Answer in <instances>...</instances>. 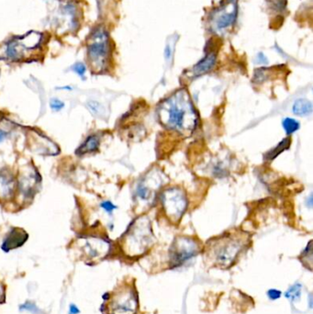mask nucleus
<instances>
[{
	"label": "nucleus",
	"instance_id": "f257e3e1",
	"mask_svg": "<svg viewBox=\"0 0 313 314\" xmlns=\"http://www.w3.org/2000/svg\"><path fill=\"white\" fill-rule=\"evenodd\" d=\"M158 118L166 128L190 136L198 123V114L185 89L175 92L158 107Z\"/></svg>",
	"mask_w": 313,
	"mask_h": 314
},
{
	"label": "nucleus",
	"instance_id": "f03ea898",
	"mask_svg": "<svg viewBox=\"0 0 313 314\" xmlns=\"http://www.w3.org/2000/svg\"><path fill=\"white\" fill-rule=\"evenodd\" d=\"M44 34L32 30L24 35L15 36L0 46V59L12 62H23L35 57L42 52Z\"/></svg>",
	"mask_w": 313,
	"mask_h": 314
},
{
	"label": "nucleus",
	"instance_id": "7ed1b4c3",
	"mask_svg": "<svg viewBox=\"0 0 313 314\" xmlns=\"http://www.w3.org/2000/svg\"><path fill=\"white\" fill-rule=\"evenodd\" d=\"M124 252L130 257H139L149 250L153 243L152 226L146 217H140L129 227L122 239Z\"/></svg>",
	"mask_w": 313,
	"mask_h": 314
},
{
	"label": "nucleus",
	"instance_id": "20e7f679",
	"mask_svg": "<svg viewBox=\"0 0 313 314\" xmlns=\"http://www.w3.org/2000/svg\"><path fill=\"white\" fill-rule=\"evenodd\" d=\"M111 52V42L108 32L103 27H97L88 36L87 41V59L93 73L100 74L107 70Z\"/></svg>",
	"mask_w": 313,
	"mask_h": 314
},
{
	"label": "nucleus",
	"instance_id": "39448f33",
	"mask_svg": "<svg viewBox=\"0 0 313 314\" xmlns=\"http://www.w3.org/2000/svg\"><path fill=\"white\" fill-rule=\"evenodd\" d=\"M245 245V237L239 234H227L210 243L209 257L216 266L228 268L237 259Z\"/></svg>",
	"mask_w": 313,
	"mask_h": 314
},
{
	"label": "nucleus",
	"instance_id": "423d86ee",
	"mask_svg": "<svg viewBox=\"0 0 313 314\" xmlns=\"http://www.w3.org/2000/svg\"><path fill=\"white\" fill-rule=\"evenodd\" d=\"M103 299L107 314H135L138 309V297L132 286H120L112 295L106 294Z\"/></svg>",
	"mask_w": 313,
	"mask_h": 314
},
{
	"label": "nucleus",
	"instance_id": "0eeeda50",
	"mask_svg": "<svg viewBox=\"0 0 313 314\" xmlns=\"http://www.w3.org/2000/svg\"><path fill=\"white\" fill-rule=\"evenodd\" d=\"M238 0H223L209 15V29L222 34L232 29L238 17Z\"/></svg>",
	"mask_w": 313,
	"mask_h": 314
},
{
	"label": "nucleus",
	"instance_id": "6e6552de",
	"mask_svg": "<svg viewBox=\"0 0 313 314\" xmlns=\"http://www.w3.org/2000/svg\"><path fill=\"white\" fill-rule=\"evenodd\" d=\"M161 203L165 214L173 224L179 223L187 208L185 191L176 186L169 187L162 193Z\"/></svg>",
	"mask_w": 313,
	"mask_h": 314
},
{
	"label": "nucleus",
	"instance_id": "1a4fd4ad",
	"mask_svg": "<svg viewBox=\"0 0 313 314\" xmlns=\"http://www.w3.org/2000/svg\"><path fill=\"white\" fill-rule=\"evenodd\" d=\"M200 247L197 241L189 237H177L170 249V264L172 267H177L196 257Z\"/></svg>",
	"mask_w": 313,
	"mask_h": 314
},
{
	"label": "nucleus",
	"instance_id": "9d476101",
	"mask_svg": "<svg viewBox=\"0 0 313 314\" xmlns=\"http://www.w3.org/2000/svg\"><path fill=\"white\" fill-rule=\"evenodd\" d=\"M163 179L159 173L150 172L141 182L136 189V197L139 200L145 203H150L153 200V196L160 189Z\"/></svg>",
	"mask_w": 313,
	"mask_h": 314
},
{
	"label": "nucleus",
	"instance_id": "9b49d317",
	"mask_svg": "<svg viewBox=\"0 0 313 314\" xmlns=\"http://www.w3.org/2000/svg\"><path fill=\"white\" fill-rule=\"evenodd\" d=\"M83 249L85 257L90 260H98L109 253V243L102 239H87L85 240Z\"/></svg>",
	"mask_w": 313,
	"mask_h": 314
},
{
	"label": "nucleus",
	"instance_id": "f8f14e48",
	"mask_svg": "<svg viewBox=\"0 0 313 314\" xmlns=\"http://www.w3.org/2000/svg\"><path fill=\"white\" fill-rule=\"evenodd\" d=\"M28 239V234L24 232L21 229H13L8 237L5 239L4 243L2 244V249L8 252L15 248L19 247L23 244Z\"/></svg>",
	"mask_w": 313,
	"mask_h": 314
},
{
	"label": "nucleus",
	"instance_id": "ddd939ff",
	"mask_svg": "<svg viewBox=\"0 0 313 314\" xmlns=\"http://www.w3.org/2000/svg\"><path fill=\"white\" fill-rule=\"evenodd\" d=\"M217 62V53L215 52H210L201 59L193 68H192V76L193 77H199L205 74L209 73L213 69Z\"/></svg>",
	"mask_w": 313,
	"mask_h": 314
},
{
	"label": "nucleus",
	"instance_id": "4468645a",
	"mask_svg": "<svg viewBox=\"0 0 313 314\" xmlns=\"http://www.w3.org/2000/svg\"><path fill=\"white\" fill-rule=\"evenodd\" d=\"M15 181L8 175H0V198H10L13 194Z\"/></svg>",
	"mask_w": 313,
	"mask_h": 314
},
{
	"label": "nucleus",
	"instance_id": "2eb2a0df",
	"mask_svg": "<svg viewBox=\"0 0 313 314\" xmlns=\"http://www.w3.org/2000/svg\"><path fill=\"white\" fill-rule=\"evenodd\" d=\"M293 112L294 114L301 117L309 116L312 113V103L309 100L305 99L296 100L293 105Z\"/></svg>",
	"mask_w": 313,
	"mask_h": 314
},
{
	"label": "nucleus",
	"instance_id": "dca6fc26",
	"mask_svg": "<svg viewBox=\"0 0 313 314\" xmlns=\"http://www.w3.org/2000/svg\"><path fill=\"white\" fill-rule=\"evenodd\" d=\"M100 137L97 135H91L90 137L85 140V143L77 149L76 154H85L87 152H95L100 146Z\"/></svg>",
	"mask_w": 313,
	"mask_h": 314
},
{
	"label": "nucleus",
	"instance_id": "f3484780",
	"mask_svg": "<svg viewBox=\"0 0 313 314\" xmlns=\"http://www.w3.org/2000/svg\"><path fill=\"white\" fill-rule=\"evenodd\" d=\"M290 143H291V141H290V138H286L284 140H282L277 146L273 148L269 152H266V154H265V159L267 160V161L274 160L275 157L278 156L281 152H284V151L288 150L290 148Z\"/></svg>",
	"mask_w": 313,
	"mask_h": 314
},
{
	"label": "nucleus",
	"instance_id": "a211bd4d",
	"mask_svg": "<svg viewBox=\"0 0 313 314\" xmlns=\"http://www.w3.org/2000/svg\"><path fill=\"white\" fill-rule=\"evenodd\" d=\"M282 126L284 128L286 134H288V135H291V134H294L295 132H297L299 130V127H300V124L296 119H291V118H286L282 121Z\"/></svg>",
	"mask_w": 313,
	"mask_h": 314
},
{
	"label": "nucleus",
	"instance_id": "6ab92c4d",
	"mask_svg": "<svg viewBox=\"0 0 313 314\" xmlns=\"http://www.w3.org/2000/svg\"><path fill=\"white\" fill-rule=\"evenodd\" d=\"M300 294H301V285L296 284V285L291 286L289 291L286 292V297L289 300L295 301V300H299Z\"/></svg>",
	"mask_w": 313,
	"mask_h": 314
},
{
	"label": "nucleus",
	"instance_id": "aec40b11",
	"mask_svg": "<svg viewBox=\"0 0 313 314\" xmlns=\"http://www.w3.org/2000/svg\"><path fill=\"white\" fill-rule=\"evenodd\" d=\"M72 70L76 73L78 76H80L81 78H85V72H86V67L83 62H77L72 67Z\"/></svg>",
	"mask_w": 313,
	"mask_h": 314
},
{
	"label": "nucleus",
	"instance_id": "412c9836",
	"mask_svg": "<svg viewBox=\"0 0 313 314\" xmlns=\"http://www.w3.org/2000/svg\"><path fill=\"white\" fill-rule=\"evenodd\" d=\"M266 79V73L265 68L257 69L255 73L254 80L256 83H263Z\"/></svg>",
	"mask_w": 313,
	"mask_h": 314
},
{
	"label": "nucleus",
	"instance_id": "4be33fe9",
	"mask_svg": "<svg viewBox=\"0 0 313 314\" xmlns=\"http://www.w3.org/2000/svg\"><path fill=\"white\" fill-rule=\"evenodd\" d=\"M88 108L90 109L91 111L94 113V114H100L103 110L102 108V105L100 104L99 102L94 101V100H90L88 102Z\"/></svg>",
	"mask_w": 313,
	"mask_h": 314
},
{
	"label": "nucleus",
	"instance_id": "5701e85b",
	"mask_svg": "<svg viewBox=\"0 0 313 314\" xmlns=\"http://www.w3.org/2000/svg\"><path fill=\"white\" fill-rule=\"evenodd\" d=\"M50 106H51V109L55 111H59V110H62V108L65 107V103L62 102V100H57V99H52L50 101Z\"/></svg>",
	"mask_w": 313,
	"mask_h": 314
},
{
	"label": "nucleus",
	"instance_id": "b1692460",
	"mask_svg": "<svg viewBox=\"0 0 313 314\" xmlns=\"http://www.w3.org/2000/svg\"><path fill=\"white\" fill-rule=\"evenodd\" d=\"M101 207H102V209H105V210H106L107 212H109V213H111L114 209H116V206H115L113 203H111L110 201H104V202H102V203H101Z\"/></svg>",
	"mask_w": 313,
	"mask_h": 314
},
{
	"label": "nucleus",
	"instance_id": "393cba45",
	"mask_svg": "<svg viewBox=\"0 0 313 314\" xmlns=\"http://www.w3.org/2000/svg\"><path fill=\"white\" fill-rule=\"evenodd\" d=\"M267 296L270 300H277V299H279L280 296H281V292L279 291H276V290H270L267 292Z\"/></svg>",
	"mask_w": 313,
	"mask_h": 314
},
{
	"label": "nucleus",
	"instance_id": "a878e982",
	"mask_svg": "<svg viewBox=\"0 0 313 314\" xmlns=\"http://www.w3.org/2000/svg\"><path fill=\"white\" fill-rule=\"evenodd\" d=\"M20 309H26V310H29V311H32V312H36L38 309L36 308V306L35 305L33 304V303H25V304L22 305V306H20Z\"/></svg>",
	"mask_w": 313,
	"mask_h": 314
},
{
	"label": "nucleus",
	"instance_id": "bb28decb",
	"mask_svg": "<svg viewBox=\"0 0 313 314\" xmlns=\"http://www.w3.org/2000/svg\"><path fill=\"white\" fill-rule=\"evenodd\" d=\"M256 62L257 64H262V65H266L267 62H268V60H267V58L265 56V54L264 53H258V55H257V57H256Z\"/></svg>",
	"mask_w": 313,
	"mask_h": 314
},
{
	"label": "nucleus",
	"instance_id": "cd10ccee",
	"mask_svg": "<svg viewBox=\"0 0 313 314\" xmlns=\"http://www.w3.org/2000/svg\"><path fill=\"white\" fill-rule=\"evenodd\" d=\"M172 55V50H171L170 45L168 44L166 47V51H165V56H166V60H169Z\"/></svg>",
	"mask_w": 313,
	"mask_h": 314
},
{
	"label": "nucleus",
	"instance_id": "c85d7f7f",
	"mask_svg": "<svg viewBox=\"0 0 313 314\" xmlns=\"http://www.w3.org/2000/svg\"><path fill=\"white\" fill-rule=\"evenodd\" d=\"M70 311H71L72 314H77L79 313V309H77V307H76V305L72 304L70 306Z\"/></svg>",
	"mask_w": 313,
	"mask_h": 314
},
{
	"label": "nucleus",
	"instance_id": "c756f323",
	"mask_svg": "<svg viewBox=\"0 0 313 314\" xmlns=\"http://www.w3.org/2000/svg\"><path fill=\"white\" fill-rule=\"evenodd\" d=\"M6 137H7V134H6L5 132L0 131V143L3 142L5 140Z\"/></svg>",
	"mask_w": 313,
	"mask_h": 314
}]
</instances>
